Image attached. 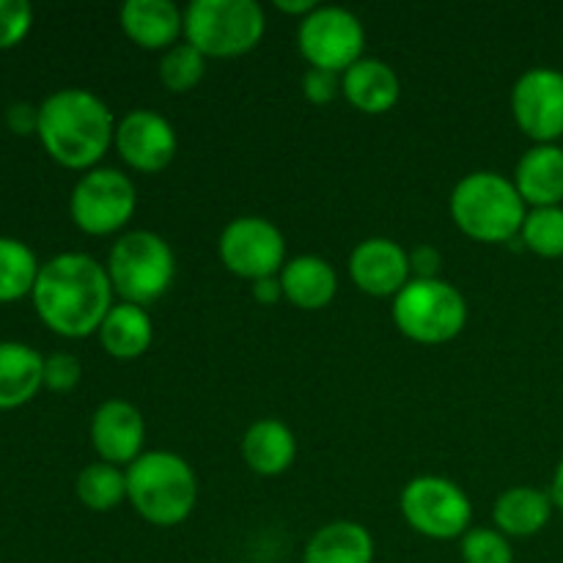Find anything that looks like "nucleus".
Wrapping results in <instances>:
<instances>
[{"label":"nucleus","instance_id":"8","mask_svg":"<svg viewBox=\"0 0 563 563\" xmlns=\"http://www.w3.org/2000/svg\"><path fill=\"white\" fill-rule=\"evenodd\" d=\"M401 517L416 533L438 542L462 539L471 531L473 504L465 489L445 476H416L401 489Z\"/></svg>","mask_w":563,"mask_h":563},{"label":"nucleus","instance_id":"20","mask_svg":"<svg viewBox=\"0 0 563 563\" xmlns=\"http://www.w3.org/2000/svg\"><path fill=\"white\" fill-rule=\"evenodd\" d=\"M278 278L286 300L302 311H319V308L330 306L339 291V275H335L333 264L313 253L289 258Z\"/></svg>","mask_w":563,"mask_h":563},{"label":"nucleus","instance_id":"6","mask_svg":"<svg viewBox=\"0 0 563 563\" xmlns=\"http://www.w3.org/2000/svg\"><path fill=\"white\" fill-rule=\"evenodd\" d=\"M267 16L256 0H192L185 9V42L207 58H236L262 42Z\"/></svg>","mask_w":563,"mask_h":563},{"label":"nucleus","instance_id":"9","mask_svg":"<svg viewBox=\"0 0 563 563\" xmlns=\"http://www.w3.org/2000/svg\"><path fill=\"white\" fill-rule=\"evenodd\" d=\"M137 209V187L124 170L97 165L75 181L69 214L80 231L108 236L124 229Z\"/></svg>","mask_w":563,"mask_h":563},{"label":"nucleus","instance_id":"29","mask_svg":"<svg viewBox=\"0 0 563 563\" xmlns=\"http://www.w3.org/2000/svg\"><path fill=\"white\" fill-rule=\"evenodd\" d=\"M460 553L465 563H515L509 537L498 528H471L460 539Z\"/></svg>","mask_w":563,"mask_h":563},{"label":"nucleus","instance_id":"11","mask_svg":"<svg viewBox=\"0 0 563 563\" xmlns=\"http://www.w3.org/2000/svg\"><path fill=\"white\" fill-rule=\"evenodd\" d=\"M218 253L229 273L253 284V280L280 275L286 264V236L273 220L242 214V218L229 220L220 231Z\"/></svg>","mask_w":563,"mask_h":563},{"label":"nucleus","instance_id":"4","mask_svg":"<svg viewBox=\"0 0 563 563\" xmlns=\"http://www.w3.org/2000/svg\"><path fill=\"white\" fill-rule=\"evenodd\" d=\"M126 500L152 526H179L196 509V471L174 451H143L126 467Z\"/></svg>","mask_w":563,"mask_h":563},{"label":"nucleus","instance_id":"35","mask_svg":"<svg viewBox=\"0 0 563 563\" xmlns=\"http://www.w3.org/2000/svg\"><path fill=\"white\" fill-rule=\"evenodd\" d=\"M251 291H253V300L262 302V306H275V302L284 297V286H280L278 275H273V278L253 280Z\"/></svg>","mask_w":563,"mask_h":563},{"label":"nucleus","instance_id":"2","mask_svg":"<svg viewBox=\"0 0 563 563\" xmlns=\"http://www.w3.org/2000/svg\"><path fill=\"white\" fill-rule=\"evenodd\" d=\"M36 135L58 165L91 170L113 146L115 119L93 91L77 86L58 88L38 104Z\"/></svg>","mask_w":563,"mask_h":563},{"label":"nucleus","instance_id":"28","mask_svg":"<svg viewBox=\"0 0 563 563\" xmlns=\"http://www.w3.org/2000/svg\"><path fill=\"white\" fill-rule=\"evenodd\" d=\"M520 242L542 258L563 256V207H539L526 214Z\"/></svg>","mask_w":563,"mask_h":563},{"label":"nucleus","instance_id":"33","mask_svg":"<svg viewBox=\"0 0 563 563\" xmlns=\"http://www.w3.org/2000/svg\"><path fill=\"white\" fill-rule=\"evenodd\" d=\"M5 124L16 135H31L38 126V104L31 102H11L5 108Z\"/></svg>","mask_w":563,"mask_h":563},{"label":"nucleus","instance_id":"30","mask_svg":"<svg viewBox=\"0 0 563 563\" xmlns=\"http://www.w3.org/2000/svg\"><path fill=\"white\" fill-rule=\"evenodd\" d=\"M33 5L27 0H0V49H9L27 36Z\"/></svg>","mask_w":563,"mask_h":563},{"label":"nucleus","instance_id":"26","mask_svg":"<svg viewBox=\"0 0 563 563\" xmlns=\"http://www.w3.org/2000/svg\"><path fill=\"white\" fill-rule=\"evenodd\" d=\"M36 253L16 236H0V302L31 295L38 278Z\"/></svg>","mask_w":563,"mask_h":563},{"label":"nucleus","instance_id":"31","mask_svg":"<svg viewBox=\"0 0 563 563\" xmlns=\"http://www.w3.org/2000/svg\"><path fill=\"white\" fill-rule=\"evenodd\" d=\"M82 377V366L71 352H53L44 357V388L55 394H69Z\"/></svg>","mask_w":563,"mask_h":563},{"label":"nucleus","instance_id":"22","mask_svg":"<svg viewBox=\"0 0 563 563\" xmlns=\"http://www.w3.org/2000/svg\"><path fill=\"white\" fill-rule=\"evenodd\" d=\"M42 385V352L22 341H0V410L27 405Z\"/></svg>","mask_w":563,"mask_h":563},{"label":"nucleus","instance_id":"32","mask_svg":"<svg viewBox=\"0 0 563 563\" xmlns=\"http://www.w3.org/2000/svg\"><path fill=\"white\" fill-rule=\"evenodd\" d=\"M302 93H306L308 102L313 104L333 102V99L341 93V75L308 66V71L302 75Z\"/></svg>","mask_w":563,"mask_h":563},{"label":"nucleus","instance_id":"23","mask_svg":"<svg viewBox=\"0 0 563 563\" xmlns=\"http://www.w3.org/2000/svg\"><path fill=\"white\" fill-rule=\"evenodd\" d=\"M99 344L115 361H137L154 341V322L146 308L115 302L97 330Z\"/></svg>","mask_w":563,"mask_h":563},{"label":"nucleus","instance_id":"5","mask_svg":"<svg viewBox=\"0 0 563 563\" xmlns=\"http://www.w3.org/2000/svg\"><path fill=\"white\" fill-rule=\"evenodd\" d=\"M104 267L121 302L146 308L157 302L174 284L176 256L163 236L135 229L113 242Z\"/></svg>","mask_w":563,"mask_h":563},{"label":"nucleus","instance_id":"21","mask_svg":"<svg viewBox=\"0 0 563 563\" xmlns=\"http://www.w3.org/2000/svg\"><path fill=\"white\" fill-rule=\"evenodd\" d=\"M555 506L550 493L537 487H511L495 500L493 522L504 537L509 539H528L544 531L553 517Z\"/></svg>","mask_w":563,"mask_h":563},{"label":"nucleus","instance_id":"15","mask_svg":"<svg viewBox=\"0 0 563 563\" xmlns=\"http://www.w3.org/2000/svg\"><path fill=\"white\" fill-rule=\"evenodd\" d=\"M146 421L141 410L124 399H108L91 416V445L99 460L130 467L143 454Z\"/></svg>","mask_w":563,"mask_h":563},{"label":"nucleus","instance_id":"24","mask_svg":"<svg viewBox=\"0 0 563 563\" xmlns=\"http://www.w3.org/2000/svg\"><path fill=\"white\" fill-rule=\"evenodd\" d=\"M302 563H374V539L361 522H328L308 539Z\"/></svg>","mask_w":563,"mask_h":563},{"label":"nucleus","instance_id":"12","mask_svg":"<svg viewBox=\"0 0 563 563\" xmlns=\"http://www.w3.org/2000/svg\"><path fill=\"white\" fill-rule=\"evenodd\" d=\"M511 115L533 143H559L563 137V71L533 66L511 88Z\"/></svg>","mask_w":563,"mask_h":563},{"label":"nucleus","instance_id":"27","mask_svg":"<svg viewBox=\"0 0 563 563\" xmlns=\"http://www.w3.org/2000/svg\"><path fill=\"white\" fill-rule=\"evenodd\" d=\"M207 75V55L187 42H176L159 58V82L174 93H187Z\"/></svg>","mask_w":563,"mask_h":563},{"label":"nucleus","instance_id":"13","mask_svg":"<svg viewBox=\"0 0 563 563\" xmlns=\"http://www.w3.org/2000/svg\"><path fill=\"white\" fill-rule=\"evenodd\" d=\"M113 146L119 157L141 174H159L176 157V130L163 113L148 108H135L115 121Z\"/></svg>","mask_w":563,"mask_h":563},{"label":"nucleus","instance_id":"19","mask_svg":"<svg viewBox=\"0 0 563 563\" xmlns=\"http://www.w3.org/2000/svg\"><path fill=\"white\" fill-rule=\"evenodd\" d=\"M242 460L258 476H280L295 465L297 438L278 418H258L242 434Z\"/></svg>","mask_w":563,"mask_h":563},{"label":"nucleus","instance_id":"37","mask_svg":"<svg viewBox=\"0 0 563 563\" xmlns=\"http://www.w3.org/2000/svg\"><path fill=\"white\" fill-rule=\"evenodd\" d=\"M550 498H553V506L563 515V456L559 465H555L553 484H550Z\"/></svg>","mask_w":563,"mask_h":563},{"label":"nucleus","instance_id":"16","mask_svg":"<svg viewBox=\"0 0 563 563\" xmlns=\"http://www.w3.org/2000/svg\"><path fill=\"white\" fill-rule=\"evenodd\" d=\"M119 25L130 42L143 49H170L185 33V11L170 0H126Z\"/></svg>","mask_w":563,"mask_h":563},{"label":"nucleus","instance_id":"10","mask_svg":"<svg viewBox=\"0 0 563 563\" xmlns=\"http://www.w3.org/2000/svg\"><path fill=\"white\" fill-rule=\"evenodd\" d=\"M366 27L344 5H317L297 27V49L308 66L344 75L363 58Z\"/></svg>","mask_w":563,"mask_h":563},{"label":"nucleus","instance_id":"18","mask_svg":"<svg viewBox=\"0 0 563 563\" xmlns=\"http://www.w3.org/2000/svg\"><path fill=\"white\" fill-rule=\"evenodd\" d=\"M341 93L361 113L379 115L396 108V102L401 97V80L394 71V66H388L379 58H366L363 55L361 60H355L341 75Z\"/></svg>","mask_w":563,"mask_h":563},{"label":"nucleus","instance_id":"7","mask_svg":"<svg viewBox=\"0 0 563 563\" xmlns=\"http://www.w3.org/2000/svg\"><path fill=\"white\" fill-rule=\"evenodd\" d=\"M394 322L416 344L454 341L467 324V302L454 284L443 278H412L394 297Z\"/></svg>","mask_w":563,"mask_h":563},{"label":"nucleus","instance_id":"17","mask_svg":"<svg viewBox=\"0 0 563 563\" xmlns=\"http://www.w3.org/2000/svg\"><path fill=\"white\" fill-rule=\"evenodd\" d=\"M515 187L526 207H561L563 203V146L533 143L515 168Z\"/></svg>","mask_w":563,"mask_h":563},{"label":"nucleus","instance_id":"3","mask_svg":"<svg viewBox=\"0 0 563 563\" xmlns=\"http://www.w3.org/2000/svg\"><path fill=\"white\" fill-rule=\"evenodd\" d=\"M449 209L462 234L487 245L515 242L528 214L515 181L498 170H473L462 176L451 190Z\"/></svg>","mask_w":563,"mask_h":563},{"label":"nucleus","instance_id":"1","mask_svg":"<svg viewBox=\"0 0 563 563\" xmlns=\"http://www.w3.org/2000/svg\"><path fill=\"white\" fill-rule=\"evenodd\" d=\"M108 267L80 251L47 258L31 291L38 319L64 339H86L99 330L113 308Z\"/></svg>","mask_w":563,"mask_h":563},{"label":"nucleus","instance_id":"25","mask_svg":"<svg viewBox=\"0 0 563 563\" xmlns=\"http://www.w3.org/2000/svg\"><path fill=\"white\" fill-rule=\"evenodd\" d=\"M75 493L91 511H113L126 500V471L110 462H91L77 473Z\"/></svg>","mask_w":563,"mask_h":563},{"label":"nucleus","instance_id":"14","mask_svg":"<svg viewBox=\"0 0 563 563\" xmlns=\"http://www.w3.org/2000/svg\"><path fill=\"white\" fill-rule=\"evenodd\" d=\"M350 275L363 295L396 297L412 280L410 253L388 236H368L350 253Z\"/></svg>","mask_w":563,"mask_h":563},{"label":"nucleus","instance_id":"36","mask_svg":"<svg viewBox=\"0 0 563 563\" xmlns=\"http://www.w3.org/2000/svg\"><path fill=\"white\" fill-rule=\"evenodd\" d=\"M317 5L319 3H313V0H275V9L284 11V14H291V16H302V20H306V16L317 9Z\"/></svg>","mask_w":563,"mask_h":563},{"label":"nucleus","instance_id":"34","mask_svg":"<svg viewBox=\"0 0 563 563\" xmlns=\"http://www.w3.org/2000/svg\"><path fill=\"white\" fill-rule=\"evenodd\" d=\"M412 278H438L440 273V251L432 245H418L410 251Z\"/></svg>","mask_w":563,"mask_h":563}]
</instances>
